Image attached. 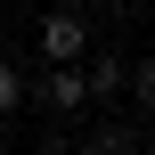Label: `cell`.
<instances>
[{
    "mask_svg": "<svg viewBox=\"0 0 155 155\" xmlns=\"http://www.w3.org/2000/svg\"><path fill=\"white\" fill-rule=\"evenodd\" d=\"M98 8H123V0H98Z\"/></svg>",
    "mask_w": 155,
    "mask_h": 155,
    "instance_id": "7",
    "label": "cell"
},
{
    "mask_svg": "<svg viewBox=\"0 0 155 155\" xmlns=\"http://www.w3.org/2000/svg\"><path fill=\"white\" fill-rule=\"evenodd\" d=\"M41 106H49V114H82V106H90V65H49Z\"/></svg>",
    "mask_w": 155,
    "mask_h": 155,
    "instance_id": "2",
    "label": "cell"
},
{
    "mask_svg": "<svg viewBox=\"0 0 155 155\" xmlns=\"http://www.w3.org/2000/svg\"><path fill=\"white\" fill-rule=\"evenodd\" d=\"M123 90H131V65H123L114 49H106V57H90V98H98V106H114Z\"/></svg>",
    "mask_w": 155,
    "mask_h": 155,
    "instance_id": "3",
    "label": "cell"
},
{
    "mask_svg": "<svg viewBox=\"0 0 155 155\" xmlns=\"http://www.w3.org/2000/svg\"><path fill=\"white\" fill-rule=\"evenodd\" d=\"M131 106L155 114V65H131Z\"/></svg>",
    "mask_w": 155,
    "mask_h": 155,
    "instance_id": "5",
    "label": "cell"
},
{
    "mask_svg": "<svg viewBox=\"0 0 155 155\" xmlns=\"http://www.w3.org/2000/svg\"><path fill=\"white\" fill-rule=\"evenodd\" d=\"M90 147H106V155H131V147H139V123H98V131H90Z\"/></svg>",
    "mask_w": 155,
    "mask_h": 155,
    "instance_id": "4",
    "label": "cell"
},
{
    "mask_svg": "<svg viewBox=\"0 0 155 155\" xmlns=\"http://www.w3.org/2000/svg\"><path fill=\"white\" fill-rule=\"evenodd\" d=\"M41 57H49V65H82V57H90V25H82L74 8H49V16H41Z\"/></svg>",
    "mask_w": 155,
    "mask_h": 155,
    "instance_id": "1",
    "label": "cell"
},
{
    "mask_svg": "<svg viewBox=\"0 0 155 155\" xmlns=\"http://www.w3.org/2000/svg\"><path fill=\"white\" fill-rule=\"evenodd\" d=\"M16 106H25V82H16V65L0 57V114H16Z\"/></svg>",
    "mask_w": 155,
    "mask_h": 155,
    "instance_id": "6",
    "label": "cell"
}]
</instances>
